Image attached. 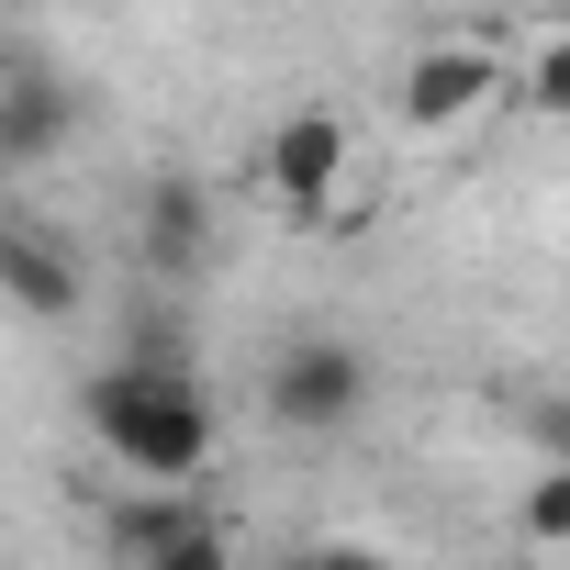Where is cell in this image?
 <instances>
[{
	"mask_svg": "<svg viewBox=\"0 0 570 570\" xmlns=\"http://www.w3.org/2000/svg\"><path fill=\"white\" fill-rule=\"evenodd\" d=\"M101 548L135 559V570H224V559H235V525H224L190 481H146L135 503L101 514Z\"/></svg>",
	"mask_w": 570,
	"mask_h": 570,
	"instance_id": "5b68a950",
	"label": "cell"
},
{
	"mask_svg": "<svg viewBox=\"0 0 570 570\" xmlns=\"http://www.w3.org/2000/svg\"><path fill=\"white\" fill-rule=\"evenodd\" d=\"M79 425L124 481H202L213 448H224V414H213V392H202V370L168 325H135L79 381Z\"/></svg>",
	"mask_w": 570,
	"mask_h": 570,
	"instance_id": "6da1fadb",
	"label": "cell"
},
{
	"mask_svg": "<svg viewBox=\"0 0 570 570\" xmlns=\"http://www.w3.org/2000/svg\"><path fill=\"white\" fill-rule=\"evenodd\" d=\"M570 101V46L559 35H525V79H514V112H559Z\"/></svg>",
	"mask_w": 570,
	"mask_h": 570,
	"instance_id": "9c48e42d",
	"label": "cell"
},
{
	"mask_svg": "<svg viewBox=\"0 0 570 570\" xmlns=\"http://www.w3.org/2000/svg\"><path fill=\"white\" fill-rule=\"evenodd\" d=\"M79 135V79L35 46H0V168H46Z\"/></svg>",
	"mask_w": 570,
	"mask_h": 570,
	"instance_id": "52a82bcc",
	"label": "cell"
},
{
	"mask_svg": "<svg viewBox=\"0 0 570 570\" xmlns=\"http://www.w3.org/2000/svg\"><path fill=\"white\" fill-rule=\"evenodd\" d=\"M370 392H381V370H370V347L358 336H279L268 347V370H257V414L279 425V436H347L358 414H370Z\"/></svg>",
	"mask_w": 570,
	"mask_h": 570,
	"instance_id": "3957f363",
	"label": "cell"
},
{
	"mask_svg": "<svg viewBox=\"0 0 570 570\" xmlns=\"http://www.w3.org/2000/svg\"><path fill=\"white\" fill-rule=\"evenodd\" d=\"M347 179H358V124L336 101H292L257 146V190L292 224H347Z\"/></svg>",
	"mask_w": 570,
	"mask_h": 570,
	"instance_id": "277c9868",
	"label": "cell"
},
{
	"mask_svg": "<svg viewBox=\"0 0 570 570\" xmlns=\"http://www.w3.org/2000/svg\"><path fill=\"white\" fill-rule=\"evenodd\" d=\"M514 112V57L503 35H436L403 57L392 79V124L403 135H470V124H503Z\"/></svg>",
	"mask_w": 570,
	"mask_h": 570,
	"instance_id": "7a4b0ae2",
	"label": "cell"
},
{
	"mask_svg": "<svg viewBox=\"0 0 570 570\" xmlns=\"http://www.w3.org/2000/svg\"><path fill=\"white\" fill-rule=\"evenodd\" d=\"M135 246H146V268L168 279V292H190V279L213 268V246H224L213 179H190V168H157V179L135 190Z\"/></svg>",
	"mask_w": 570,
	"mask_h": 570,
	"instance_id": "ba28073f",
	"label": "cell"
},
{
	"mask_svg": "<svg viewBox=\"0 0 570 570\" xmlns=\"http://www.w3.org/2000/svg\"><path fill=\"white\" fill-rule=\"evenodd\" d=\"M0 303H12L23 325H79L90 314V257L68 224L46 213H0Z\"/></svg>",
	"mask_w": 570,
	"mask_h": 570,
	"instance_id": "8992f818",
	"label": "cell"
},
{
	"mask_svg": "<svg viewBox=\"0 0 570 570\" xmlns=\"http://www.w3.org/2000/svg\"><path fill=\"white\" fill-rule=\"evenodd\" d=\"M525 548H537V559H559V548H570V481H559V470L525 492Z\"/></svg>",
	"mask_w": 570,
	"mask_h": 570,
	"instance_id": "30bf717a",
	"label": "cell"
}]
</instances>
